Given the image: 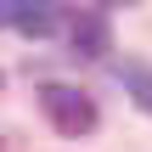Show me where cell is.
I'll return each instance as SVG.
<instances>
[{
    "instance_id": "6da1fadb",
    "label": "cell",
    "mask_w": 152,
    "mask_h": 152,
    "mask_svg": "<svg viewBox=\"0 0 152 152\" xmlns=\"http://www.w3.org/2000/svg\"><path fill=\"white\" fill-rule=\"evenodd\" d=\"M39 113H45L62 135H90V130L102 124L96 102H90L85 90H73V85H45V90H39Z\"/></svg>"
},
{
    "instance_id": "7a4b0ae2",
    "label": "cell",
    "mask_w": 152,
    "mask_h": 152,
    "mask_svg": "<svg viewBox=\"0 0 152 152\" xmlns=\"http://www.w3.org/2000/svg\"><path fill=\"white\" fill-rule=\"evenodd\" d=\"M68 39H73V51H79V56H102V51L113 45V39H107V23H102L96 11H79V17H73V28H68Z\"/></svg>"
},
{
    "instance_id": "3957f363",
    "label": "cell",
    "mask_w": 152,
    "mask_h": 152,
    "mask_svg": "<svg viewBox=\"0 0 152 152\" xmlns=\"http://www.w3.org/2000/svg\"><path fill=\"white\" fill-rule=\"evenodd\" d=\"M23 34H34V39H45L51 28H56V0H17V17H11Z\"/></svg>"
},
{
    "instance_id": "277c9868",
    "label": "cell",
    "mask_w": 152,
    "mask_h": 152,
    "mask_svg": "<svg viewBox=\"0 0 152 152\" xmlns=\"http://www.w3.org/2000/svg\"><path fill=\"white\" fill-rule=\"evenodd\" d=\"M118 79L135 90V102H141V107L152 113V73H147V68H118Z\"/></svg>"
},
{
    "instance_id": "5b68a950",
    "label": "cell",
    "mask_w": 152,
    "mask_h": 152,
    "mask_svg": "<svg viewBox=\"0 0 152 152\" xmlns=\"http://www.w3.org/2000/svg\"><path fill=\"white\" fill-rule=\"evenodd\" d=\"M11 17H17V0H0V28H6Z\"/></svg>"
},
{
    "instance_id": "8992f818",
    "label": "cell",
    "mask_w": 152,
    "mask_h": 152,
    "mask_svg": "<svg viewBox=\"0 0 152 152\" xmlns=\"http://www.w3.org/2000/svg\"><path fill=\"white\" fill-rule=\"evenodd\" d=\"M102 6H135V0H102Z\"/></svg>"
}]
</instances>
